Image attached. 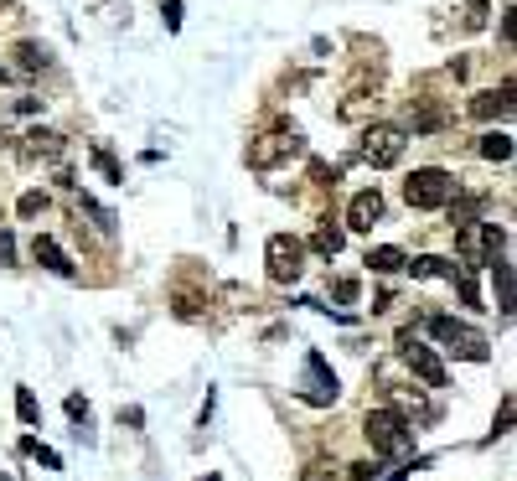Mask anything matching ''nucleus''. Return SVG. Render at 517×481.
Instances as JSON below:
<instances>
[{
	"label": "nucleus",
	"instance_id": "1",
	"mask_svg": "<svg viewBox=\"0 0 517 481\" xmlns=\"http://www.w3.org/2000/svg\"><path fill=\"white\" fill-rule=\"evenodd\" d=\"M362 435H368L373 456H388V461H404L409 450H414V430H409V419L399 409H368Z\"/></svg>",
	"mask_w": 517,
	"mask_h": 481
},
{
	"label": "nucleus",
	"instance_id": "2",
	"mask_svg": "<svg viewBox=\"0 0 517 481\" xmlns=\"http://www.w3.org/2000/svg\"><path fill=\"white\" fill-rule=\"evenodd\" d=\"M424 332H430L440 347H450L455 357H466V363H486V357H492V342H486L476 326L455 321V316H430V321H424Z\"/></svg>",
	"mask_w": 517,
	"mask_h": 481
},
{
	"label": "nucleus",
	"instance_id": "3",
	"mask_svg": "<svg viewBox=\"0 0 517 481\" xmlns=\"http://www.w3.org/2000/svg\"><path fill=\"white\" fill-rule=\"evenodd\" d=\"M455 249H461L466 264H497L507 259V228L502 223H461V233H455Z\"/></svg>",
	"mask_w": 517,
	"mask_h": 481
},
{
	"label": "nucleus",
	"instance_id": "4",
	"mask_svg": "<svg viewBox=\"0 0 517 481\" xmlns=\"http://www.w3.org/2000/svg\"><path fill=\"white\" fill-rule=\"evenodd\" d=\"M455 197V176L445 166H419L409 182H404V202L419 207V213H435V207H450Z\"/></svg>",
	"mask_w": 517,
	"mask_h": 481
},
{
	"label": "nucleus",
	"instance_id": "5",
	"mask_svg": "<svg viewBox=\"0 0 517 481\" xmlns=\"http://www.w3.org/2000/svg\"><path fill=\"white\" fill-rule=\"evenodd\" d=\"M264 269H269V280H275V285H295L300 275H306V244L290 238V233H269Z\"/></svg>",
	"mask_w": 517,
	"mask_h": 481
},
{
	"label": "nucleus",
	"instance_id": "6",
	"mask_svg": "<svg viewBox=\"0 0 517 481\" xmlns=\"http://www.w3.org/2000/svg\"><path fill=\"white\" fill-rule=\"evenodd\" d=\"M404 145H409L404 125H368V130H362L357 156L368 161L373 171H388V166H399V161H404Z\"/></svg>",
	"mask_w": 517,
	"mask_h": 481
},
{
	"label": "nucleus",
	"instance_id": "7",
	"mask_svg": "<svg viewBox=\"0 0 517 481\" xmlns=\"http://www.w3.org/2000/svg\"><path fill=\"white\" fill-rule=\"evenodd\" d=\"M399 357L414 368V378L424 383V388H450V373H445V363L435 357V347H424L419 337H414V326H404L399 332Z\"/></svg>",
	"mask_w": 517,
	"mask_h": 481
},
{
	"label": "nucleus",
	"instance_id": "8",
	"mask_svg": "<svg viewBox=\"0 0 517 481\" xmlns=\"http://www.w3.org/2000/svg\"><path fill=\"white\" fill-rule=\"evenodd\" d=\"M337 394H342V383H337V373H331V363L321 352H306V368H300V399L316 404V409H331Z\"/></svg>",
	"mask_w": 517,
	"mask_h": 481
},
{
	"label": "nucleus",
	"instance_id": "9",
	"mask_svg": "<svg viewBox=\"0 0 517 481\" xmlns=\"http://www.w3.org/2000/svg\"><path fill=\"white\" fill-rule=\"evenodd\" d=\"M295 156H306V140H300L295 130L259 135V140L249 145V166H254V171H275V166H285V161H295Z\"/></svg>",
	"mask_w": 517,
	"mask_h": 481
},
{
	"label": "nucleus",
	"instance_id": "10",
	"mask_svg": "<svg viewBox=\"0 0 517 481\" xmlns=\"http://www.w3.org/2000/svg\"><path fill=\"white\" fill-rule=\"evenodd\" d=\"M373 223H383V192L378 187H362L347 202V228L352 233H373Z\"/></svg>",
	"mask_w": 517,
	"mask_h": 481
},
{
	"label": "nucleus",
	"instance_id": "11",
	"mask_svg": "<svg viewBox=\"0 0 517 481\" xmlns=\"http://www.w3.org/2000/svg\"><path fill=\"white\" fill-rule=\"evenodd\" d=\"M16 156L26 166H32V161H57V156H63V135H57V130H26L21 145H16Z\"/></svg>",
	"mask_w": 517,
	"mask_h": 481
},
{
	"label": "nucleus",
	"instance_id": "12",
	"mask_svg": "<svg viewBox=\"0 0 517 481\" xmlns=\"http://www.w3.org/2000/svg\"><path fill=\"white\" fill-rule=\"evenodd\" d=\"M32 254H37V264H42V269H52V275H63V280H73V275H78V264H73V259L63 254V244H57V238H47V233H37Z\"/></svg>",
	"mask_w": 517,
	"mask_h": 481
},
{
	"label": "nucleus",
	"instance_id": "13",
	"mask_svg": "<svg viewBox=\"0 0 517 481\" xmlns=\"http://www.w3.org/2000/svg\"><path fill=\"white\" fill-rule=\"evenodd\" d=\"M471 114H476V119H507V114H512V83L492 88V94H476V99H471Z\"/></svg>",
	"mask_w": 517,
	"mask_h": 481
},
{
	"label": "nucleus",
	"instance_id": "14",
	"mask_svg": "<svg viewBox=\"0 0 517 481\" xmlns=\"http://www.w3.org/2000/svg\"><path fill=\"white\" fill-rule=\"evenodd\" d=\"M342 244H347V228H337L331 218H326V223L316 228V238H311V249H316V254H326V259H337V254H342Z\"/></svg>",
	"mask_w": 517,
	"mask_h": 481
},
{
	"label": "nucleus",
	"instance_id": "15",
	"mask_svg": "<svg viewBox=\"0 0 517 481\" xmlns=\"http://www.w3.org/2000/svg\"><path fill=\"white\" fill-rule=\"evenodd\" d=\"M404 264L414 269L419 280H450V275H455V264L440 259V254H419V259H404Z\"/></svg>",
	"mask_w": 517,
	"mask_h": 481
},
{
	"label": "nucleus",
	"instance_id": "16",
	"mask_svg": "<svg viewBox=\"0 0 517 481\" xmlns=\"http://www.w3.org/2000/svg\"><path fill=\"white\" fill-rule=\"evenodd\" d=\"M73 213H78V218H94V228H99L104 238H114V213H109V207H99L94 197H73Z\"/></svg>",
	"mask_w": 517,
	"mask_h": 481
},
{
	"label": "nucleus",
	"instance_id": "17",
	"mask_svg": "<svg viewBox=\"0 0 517 481\" xmlns=\"http://www.w3.org/2000/svg\"><path fill=\"white\" fill-rule=\"evenodd\" d=\"M373 269V275H399L404 269V249H393V244H383V249H368V259H362Z\"/></svg>",
	"mask_w": 517,
	"mask_h": 481
},
{
	"label": "nucleus",
	"instance_id": "18",
	"mask_svg": "<svg viewBox=\"0 0 517 481\" xmlns=\"http://www.w3.org/2000/svg\"><path fill=\"white\" fill-rule=\"evenodd\" d=\"M481 156L486 161H512V135L507 130H486L481 135Z\"/></svg>",
	"mask_w": 517,
	"mask_h": 481
},
{
	"label": "nucleus",
	"instance_id": "19",
	"mask_svg": "<svg viewBox=\"0 0 517 481\" xmlns=\"http://www.w3.org/2000/svg\"><path fill=\"white\" fill-rule=\"evenodd\" d=\"M47 63H52L47 47H37V42H21V47H16V68H21V73H42Z\"/></svg>",
	"mask_w": 517,
	"mask_h": 481
},
{
	"label": "nucleus",
	"instance_id": "20",
	"mask_svg": "<svg viewBox=\"0 0 517 481\" xmlns=\"http://www.w3.org/2000/svg\"><path fill=\"white\" fill-rule=\"evenodd\" d=\"M388 409H399L404 419H409V414H414V419H430V404H424L419 394H409V388H393V404H388Z\"/></svg>",
	"mask_w": 517,
	"mask_h": 481
},
{
	"label": "nucleus",
	"instance_id": "21",
	"mask_svg": "<svg viewBox=\"0 0 517 481\" xmlns=\"http://www.w3.org/2000/svg\"><path fill=\"white\" fill-rule=\"evenodd\" d=\"M88 156H94V166H99V176H104V182L125 187V171H119V161L109 156V145H94V150H88Z\"/></svg>",
	"mask_w": 517,
	"mask_h": 481
},
{
	"label": "nucleus",
	"instance_id": "22",
	"mask_svg": "<svg viewBox=\"0 0 517 481\" xmlns=\"http://www.w3.org/2000/svg\"><path fill=\"white\" fill-rule=\"evenodd\" d=\"M492 280H497V306H502V316H507V311H512V264H507V259L492 264Z\"/></svg>",
	"mask_w": 517,
	"mask_h": 481
},
{
	"label": "nucleus",
	"instance_id": "23",
	"mask_svg": "<svg viewBox=\"0 0 517 481\" xmlns=\"http://www.w3.org/2000/svg\"><path fill=\"white\" fill-rule=\"evenodd\" d=\"M450 285H461V300H466L471 311H481V290H476V280H471V269H466V264H455Z\"/></svg>",
	"mask_w": 517,
	"mask_h": 481
},
{
	"label": "nucleus",
	"instance_id": "24",
	"mask_svg": "<svg viewBox=\"0 0 517 481\" xmlns=\"http://www.w3.org/2000/svg\"><path fill=\"white\" fill-rule=\"evenodd\" d=\"M21 456H37L47 471H57V466H63V461H57V450H47V445H42V440H32V435L21 440Z\"/></svg>",
	"mask_w": 517,
	"mask_h": 481
},
{
	"label": "nucleus",
	"instance_id": "25",
	"mask_svg": "<svg viewBox=\"0 0 517 481\" xmlns=\"http://www.w3.org/2000/svg\"><path fill=\"white\" fill-rule=\"evenodd\" d=\"M16 414H21V425H37V394H32V388H16Z\"/></svg>",
	"mask_w": 517,
	"mask_h": 481
},
{
	"label": "nucleus",
	"instance_id": "26",
	"mask_svg": "<svg viewBox=\"0 0 517 481\" xmlns=\"http://www.w3.org/2000/svg\"><path fill=\"white\" fill-rule=\"evenodd\" d=\"M357 295H362V285H357L352 275H342V280H331V300H342V306H357Z\"/></svg>",
	"mask_w": 517,
	"mask_h": 481
},
{
	"label": "nucleus",
	"instance_id": "27",
	"mask_svg": "<svg viewBox=\"0 0 517 481\" xmlns=\"http://www.w3.org/2000/svg\"><path fill=\"white\" fill-rule=\"evenodd\" d=\"M16 213H21V218H37V213H47V192H26V197L16 202Z\"/></svg>",
	"mask_w": 517,
	"mask_h": 481
},
{
	"label": "nucleus",
	"instance_id": "28",
	"mask_svg": "<svg viewBox=\"0 0 517 481\" xmlns=\"http://www.w3.org/2000/svg\"><path fill=\"white\" fill-rule=\"evenodd\" d=\"M507 430H512V394H507V399H502V409H497V425H492V440H497V435H507Z\"/></svg>",
	"mask_w": 517,
	"mask_h": 481
},
{
	"label": "nucleus",
	"instance_id": "29",
	"mask_svg": "<svg viewBox=\"0 0 517 481\" xmlns=\"http://www.w3.org/2000/svg\"><path fill=\"white\" fill-rule=\"evenodd\" d=\"M197 311H202V300H197V295H176V316H181V321H192Z\"/></svg>",
	"mask_w": 517,
	"mask_h": 481
},
{
	"label": "nucleus",
	"instance_id": "30",
	"mask_svg": "<svg viewBox=\"0 0 517 481\" xmlns=\"http://www.w3.org/2000/svg\"><path fill=\"white\" fill-rule=\"evenodd\" d=\"M466 26H471V32L486 26V0H471V6H466Z\"/></svg>",
	"mask_w": 517,
	"mask_h": 481
},
{
	"label": "nucleus",
	"instance_id": "31",
	"mask_svg": "<svg viewBox=\"0 0 517 481\" xmlns=\"http://www.w3.org/2000/svg\"><path fill=\"white\" fill-rule=\"evenodd\" d=\"M11 264H16V238L0 233V269H11Z\"/></svg>",
	"mask_w": 517,
	"mask_h": 481
},
{
	"label": "nucleus",
	"instance_id": "32",
	"mask_svg": "<svg viewBox=\"0 0 517 481\" xmlns=\"http://www.w3.org/2000/svg\"><path fill=\"white\" fill-rule=\"evenodd\" d=\"M68 419H88V399L83 394H68Z\"/></svg>",
	"mask_w": 517,
	"mask_h": 481
},
{
	"label": "nucleus",
	"instance_id": "33",
	"mask_svg": "<svg viewBox=\"0 0 517 481\" xmlns=\"http://www.w3.org/2000/svg\"><path fill=\"white\" fill-rule=\"evenodd\" d=\"M161 16H166V26L176 32V26H181V0H166V11H161Z\"/></svg>",
	"mask_w": 517,
	"mask_h": 481
},
{
	"label": "nucleus",
	"instance_id": "34",
	"mask_svg": "<svg viewBox=\"0 0 517 481\" xmlns=\"http://www.w3.org/2000/svg\"><path fill=\"white\" fill-rule=\"evenodd\" d=\"M0 83H11V68H0Z\"/></svg>",
	"mask_w": 517,
	"mask_h": 481
},
{
	"label": "nucleus",
	"instance_id": "35",
	"mask_svg": "<svg viewBox=\"0 0 517 481\" xmlns=\"http://www.w3.org/2000/svg\"><path fill=\"white\" fill-rule=\"evenodd\" d=\"M202 481H223V476H202Z\"/></svg>",
	"mask_w": 517,
	"mask_h": 481
},
{
	"label": "nucleus",
	"instance_id": "36",
	"mask_svg": "<svg viewBox=\"0 0 517 481\" xmlns=\"http://www.w3.org/2000/svg\"><path fill=\"white\" fill-rule=\"evenodd\" d=\"M0 481H11V476H0Z\"/></svg>",
	"mask_w": 517,
	"mask_h": 481
}]
</instances>
